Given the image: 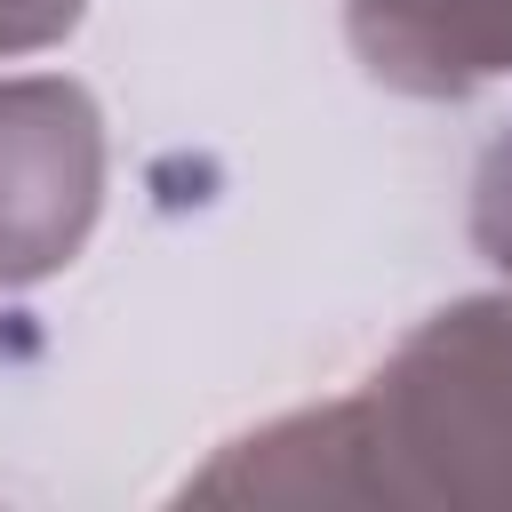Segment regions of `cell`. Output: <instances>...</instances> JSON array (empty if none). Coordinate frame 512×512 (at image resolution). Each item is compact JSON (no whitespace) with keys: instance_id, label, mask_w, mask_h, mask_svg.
<instances>
[{"instance_id":"3","label":"cell","mask_w":512,"mask_h":512,"mask_svg":"<svg viewBox=\"0 0 512 512\" xmlns=\"http://www.w3.org/2000/svg\"><path fill=\"white\" fill-rule=\"evenodd\" d=\"M352 48L384 88L464 96L512 72V0H344Z\"/></svg>"},{"instance_id":"1","label":"cell","mask_w":512,"mask_h":512,"mask_svg":"<svg viewBox=\"0 0 512 512\" xmlns=\"http://www.w3.org/2000/svg\"><path fill=\"white\" fill-rule=\"evenodd\" d=\"M192 496L512 504V304L480 296L424 320L360 400L240 440Z\"/></svg>"},{"instance_id":"2","label":"cell","mask_w":512,"mask_h":512,"mask_svg":"<svg viewBox=\"0 0 512 512\" xmlns=\"http://www.w3.org/2000/svg\"><path fill=\"white\" fill-rule=\"evenodd\" d=\"M96 216V112L72 80H0V288L56 272Z\"/></svg>"},{"instance_id":"5","label":"cell","mask_w":512,"mask_h":512,"mask_svg":"<svg viewBox=\"0 0 512 512\" xmlns=\"http://www.w3.org/2000/svg\"><path fill=\"white\" fill-rule=\"evenodd\" d=\"M88 0H0V56H24V48H48L80 24Z\"/></svg>"},{"instance_id":"4","label":"cell","mask_w":512,"mask_h":512,"mask_svg":"<svg viewBox=\"0 0 512 512\" xmlns=\"http://www.w3.org/2000/svg\"><path fill=\"white\" fill-rule=\"evenodd\" d=\"M472 232L496 256V272L512 280V136L480 160V192H472Z\"/></svg>"}]
</instances>
